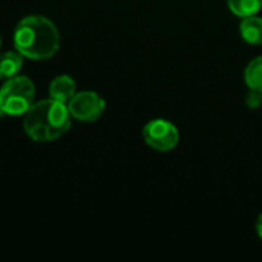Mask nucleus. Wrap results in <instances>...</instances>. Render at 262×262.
Segmentation results:
<instances>
[{"mask_svg":"<svg viewBox=\"0 0 262 262\" xmlns=\"http://www.w3.org/2000/svg\"><path fill=\"white\" fill-rule=\"evenodd\" d=\"M230 11L236 17H250L256 15L262 8V0H227Z\"/></svg>","mask_w":262,"mask_h":262,"instance_id":"nucleus-10","label":"nucleus"},{"mask_svg":"<svg viewBox=\"0 0 262 262\" xmlns=\"http://www.w3.org/2000/svg\"><path fill=\"white\" fill-rule=\"evenodd\" d=\"M262 100V94L261 92H258V91H252L250 89V94H249V106H252V107H255V106H258L259 104V101Z\"/></svg>","mask_w":262,"mask_h":262,"instance_id":"nucleus-11","label":"nucleus"},{"mask_svg":"<svg viewBox=\"0 0 262 262\" xmlns=\"http://www.w3.org/2000/svg\"><path fill=\"white\" fill-rule=\"evenodd\" d=\"M256 233L262 239V213L258 216V221H256Z\"/></svg>","mask_w":262,"mask_h":262,"instance_id":"nucleus-12","label":"nucleus"},{"mask_svg":"<svg viewBox=\"0 0 262 262\" xmlns=\"http://www.w3.org/2000/svg\"><path fill=\"white\" fill-rule=\"evenodd\" d=\"M77 94V86L72 77L69 75H58L49 84V95L54 100L61 103H69V100Z\"/></svg>","mask_w":262,"mask_h":262,"instance_id":"nucleus-6","label":"nucleus"},{"mask_svg":"<svg viewBox=\"0 0 262 262\" xmlns=\"http://www.w3.org/2000/svg\"><path fill=\"white\" fill-rule=\"evenodd\" d=\"M15 51L31 60H46L60 48V32L43 15H28L14 31Z\"/></svg>","mask_w":262,"mask_h":262,"instance_id":"nucleus-1","label":"nucleus"},{"mask_svg":"<svg viewBox=\"0 0 262 262\" xmlns=\"http://www.w3.org/2000/svg\"><path fill=\"white\" fill-rule=\"evenodd\" d=\"M68 109H69L71 117L75 120L95 121L103 115L106 109V103L97 92L83 91V92H77L69 100Z\"/></svg>","mask_w":262,"mask_h":262,"instance_id":"nucleus-5","label":"nucleus"},{"mask_svg":"<svg viewBox=\"0 0 262 262\" xmlns=\"http://www.w3.org/2000/svg\"><path fill=\"white\" fill-rule=\"evenodd\" d=\"M244 80L249 89L258 91L262 94V55L253 58L244 72Z\"/></svg>","mask_w":262,"mask_h":262,"instance_id":"nucleus-9","label":"nucleus"},{"mask_svg":"<svg viewBox=\"0 0 262 262\" xmlns=\"http://www.w3.org/2000/svg\"><path fill=\"white\" fill-rule=\"evenodd\" d=\"M71 114L66 103L54 98L34 103L25 114L23 129L34 141H54L71 127Z\"/></svg>","mask_w":262,"mask_h":262,"instance_id":"nucleus-2","label":"nucleus"},{"mask_svg":"<svg viewBox=\"0 0 262 262\" xmlns=\"http://www.w3.org/2000/svg\"><path fill=\"white\" fill-rule=\"evenodd\" d=\"M5 115V112H3V109H2V106H0V117H3Z\"/></svg>","mask_w":262,"mask_h":262,"instance_id":"nucleus-13","label":"nucleus"},{"mask_svg":"<svg viewBox=\"0 0 262 262\" xmlns=\"http://www.w3.org/2000/svg\"><path fill=\"white\" fill-rule=\"evenodd\" d=\"M23 58L21 54L17 51H8L0 54V78L2 80H9L18 74L21 69Z\"/></svg>","mask_w":262,"mask_h":262,"instance_id":"nucleus-8","label":"nucleus"},{"mask_svg":"<svg viewBox=\"0 0 262 262\" xmlns=\"http://www.w3.org/2000/svg\"><path fill=\"white\" fill-rule=\"evenodd\" d=\"M143 138L149 147L158 152H169L180 143V132L173 123L157 118L144 126Z\"/></svg>","mask_w":262,"mask_h":262,"instance_id":"nucleus-4","label":"nucleus"},{"mask_svg":"<svg viewBox=\"0 0 262 262\" xmlns=\"http://www.w3.org/2000/svg\"><path fill=\"white\" fill-rule=\"evenodd\" d=\"M35 86L25 75H15L5 80L0 88V106L5 115H25L34 104Z\"/></svg>","mask_w":262,"mask_h":262,"instance_id":"nucleus-3","label":"nucleus"},{"mask_svg":"<svg viewBox=\"0 0 262 262\" xmlns=\"http://www.w3.org/2000/svg\"><path fill=\"white\" fill-rule=\"evenodd\" d=\"M241 37L249 43L259 46L262 45V17L259 15H250L244 17L239 25Z\"/></svg>","mask_w":262,"mask_h":262,"instance_id":"nucleus-7","label":"nucleus"},{"mask_svg":"<svg viewBox=\"0 0 262 262\" xmlns=\"http://www.w3.org/2000/svg\"><path fill=\"white\" fill-rule=\"evenodd\" d=\"M0 46H2V38H0Z\"/></svg>","mask_w":262,"mask_h":262,"instance_id":"nucleus-14","label":"nucleus"}]
</instances>
